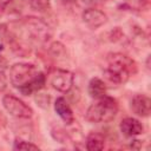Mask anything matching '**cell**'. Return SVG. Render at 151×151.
Here are the masks:
<instances>
[{
    "mask_svg": "<svg viewBox=\"0 0 151 151\" xmlns=\"http://www.w3.org/2000/svg\"><path fill=\"white\" fill-rule=\"evenodd\" d=\"M120 131L124 136L126 137H136V136H139L143 133L144 131V126L143 124L136 119V118H132V117H126L124 118L122 122H120Z\"/></svg>",
    "mask_w": 151,
    "mask_h": 151,
    "instance_id": "9",
    "label": "cell"
},
{
    "mask_svg": "<svg viewBox=\"0 0 151 151\" xmlns=\"http://www.w3.org/2000/svg\"><path fill=\"white\" fill-rule=\"evenodd\" d=\"M64 2H66V4H72V2H76L77 0H63Z\"/></svg>",
    "mask_w": 151,
    "mask_h": 151,
    "instance_id": "20",
    "label": "cell"
},
{
    "mask_svg": "<svg viewBox=\"0 0 151 151\" xmlns=\"http://www.w3.org/2000/svg\"><path fill=\"white\" fill-rule=\"evenodd\" d=\"M52 136H53L54 139H57V140L60 142V143H66V140H67V142L71 140V139H70V136H68V133H67V131H65V130L61 129V127H55V129H53V130H52Z\"/></svg>",
    "mask_w": 151,
    "mask_h": 151,
    "instance_id": "15",
    "label": "cell"
},
{
    "mask_svg": "<svg viewBox=\"0 0 151 151\" xmlns=\"http://www.w3.org/2000/svg\"><path fill=\"white\" fill-rule=\"evenodd\" d=\"M9 81L24 96H31L40 91L45 83L46 77L38 67L29 63H17L9 67Z\"/></svg>",
    "mask_w": 151,
    "mask_h": 151,
    "instance_id": "1",
    "label": "cell"
},
{
    "mask_svg": "<svg viewBox=\"0 0 151 151\" xmlns=\"http://www.w3.org/2000/svg\"><path fill=\"white\" fill-rule=\"evenodd\" d=\"M2 106L12 117L18 119H29L33 116L31 106L13 94H5L2 97Z\"/></svg>",
    "mask_w": 151,
    "mask_h": 151,
    "instance_id": "5",
    "label": "cell"
},
{
    "mask_svg": "<svg viewBox=\"0 0 151 151\" xmlns=\"http://www.w3.org/2000/svg\"><path fill=\"white\" fill-rule=\"evenodd\" d=\"M29 6L37 12H46L51 8L50 0H29Z\"/></svg>",
    "mask_w": 151,
    "mask_h": 151,
    "instance_id": "14",
    "label": "cell"
},
{
    "mask_svg": "<svg viewBox=\"0 0 151 151\" xmlns=\"http://www.w3.org/2000/svg\"><path fill=\"white\" fill-rule=\"evenodd\" d=\"M13 0H0V14L4 13V11L7 8V6L12 2Z\"/></svg>",
    "mask_w": 151,
    "mask_h": 151,
    "instance_id": "18",
    "label": "cell"
},
{
    "mask_svg": "<svg viewBox=\"0 0 151 151\" xmlns=\"http://www.w3.org/2000/svg\"><path fill=\"white\" fill-rule=\"evenodd\" d=\"M8 67V64H7V60L0 55V86L1 87H5V84H6V70Z\"/></svg>",
    "mask_w": 151,
    "mask_h": 151,
    "instance_id": "16",
    "label": "cell"
},
{
    "mask_svg": "<svg viewBox=\"0 0 151 151\" xmlns=\"http://www.w3.org/2000/svg\"><path fill=\"white\" fill-rule=\"evenodd\" d=\"M54 110L57 112V114L60 117V119L70 125L72 123H74V114H73V111L72 109L70 107L68 103L66 101V99L64 97H59L57 98V100L54 101Z\"/></svg>",
    "mask_w": 151,
    "mask_h": 151,
    "instance_id": "10",
    "label": "cell"
},
{
    "mask_svg": "<svg viewBox=\"0 0 151 151\" xmlns=\"http://www.w3.org/2000/svg\"><path fill=\"white\" fill-rule=\"evenodd\" d=\"M88 94L94 98L99 99L106 94V85L100 78H92L88 83Z\"/></svg>",
    "mask_w": 151,
    "mask_h": 151,
    "instance_id": "11",
    "label": "cell"
},
{
    "mask_svg": "<svg viewBox=\"0 0 151 151\" xmlns=\"http://www.w3.org/2000/svg\"><path fill=\"white\" fill-rule=\"evenodd\" d=\"M131 110L139 117H149L151 112V99L145 94H136L131 99Z\"/></svg>",
    "mask_w": 151,
    "mask_h": 151,
    "instance_id": "8",
    "label": "cell"
},
{
    "mask_svg": "<svg viewBox=\"0 0 151 151\" xmlns=\"http://www.w3.org/2000/svg\"><path fill=\"white\" fill-rule=\"evenodd\" d=\"M17 25H18V27H15L17 29L14 32L20 33L22 35V38H25L24 41L35 42V44H45L52 37V31H51L50 26L40 18L26 17V18H22L21 20H19L17 22Z\"/></svg>",
    "mask_w": 151,
    "mask_h": 151,
    "instance_id": "3",
    "label": "cell"
},
{
    "mask_svg": "<svg viewBox=\"0 0 151 151\" xmlns=\"http://www.w3.org/2000/svg\"><path fill=\"white\" fill-rule=\"evenodd\" d=\"M118 112V103L114 98L104 96L92 104L85 114V118L90 123H109L114 119Z\"/></svg>",
    "mask_w": 151,
    "mask_h": 151,
    "instance_id": "4",
    "label": "cell"
},
{
    "mask_svg": "<svg viewBox=\"0 0 151 151\" xmlns=\"http://www.w3.org/2000/svg\"><path fill=\"white\" fill-rule=\"evenodd\" d=\"M6 123H7V120H6V118L0 113V131L6 126Z\"/></svg>",
    "mask_w": 151,
    "mask_h": 151,
    "instance_id": "19",
    "label": "cell"
},
{
    "mask_svg": "<svg viewBox=\"0 0 151 151\" xmlns=\"http://www.w3.org/2000/svg\"><path fill=\"white\" fill-rule=\"evenodd\" d=\"M50 52L54 55V57H59V55H63L65 53V47L61 42L59 41H54L51 44L50 46Z\"/></svg>",
    "mask_w": 151,
    "mask_h": 151,
    "instance_id": "17",
    "label": "cell"
},
{
    "mask_svg": "<svg viewBox=\"0 0 151 151\" xmlns=\"http://www.w3.org/2000/svg\"><path fill=\"white\" fill-rule=\"evenodd\" d=\"M107 67L104 71L105 77L113 84L120 85L129 80L130 76L137 72L136 61L126 54L114 52L110 53L106 58Z\"/></svg>",
    "mask_w": 151,
    "mask_h": 151,
    "instance_id": "2",
    "label": "cell"
},
{
    "mask_svg": "<svg viewBox=\"0 0 151 151\" xmlns=\"http://www.w3.org/2000/svg\"><path fill=\"white\" fill-rule=\"evenodd\" d=\"M50 81H51V85L54 90L63 92V93H66L73 87L74 76L71 71L57 68L51 73Z\"/></svg>",
    "mask_w": 151,
    "mask_h": 151,
    "instance_id": "6",
    "label": "cell"
},
{
    "mask_svg": "<svg viewBox=\"0 0 151 151\" xmlns=\"http://www.w3.org/2000/svg\"><path fill=\"white\" fill-rule=\"evenodd\" d=\"M105 146V137L99 132H91L86 138V149L88 151H99Z\"/></svg>",
    "mask_w": 151,
    "mask_h": 151,
    "instance_id": "12",
    "label": "cell"
},
{
    "mask_svg": "<svg viewBox=\"0 0 151 151\" xmlns=\"http://www.w3.org/2000/svg\"><path fill=\"white\" fill-rule=\"evenodd\" d=\"M83 20L91 29H97L107 22V17L100 9L86 8L83 12Z\"/></svg>",
    "mask_w": 151,
    "mask_h": 151,
    "instance_id": "7",
    "label": "cell"
},
{
    "mask_svg": "<svg viewBox=\"0 0 151 151\" xmlns=\"http://www.w3.org/2000/svg\"><path fill=\"white\" fill-rule=\"evenodd\" d=\"M13 150H25V151H28V150H40V147L35 144H33L32 142H28V140H25L22 138H17L14 140V144H13Z\"/></svg>",
    "mask_w": 151,
    "mask_h": 151,
    "instance_id": "13",
    "label": "cell"
}]
</instances>
